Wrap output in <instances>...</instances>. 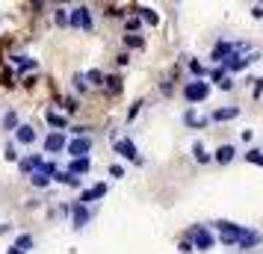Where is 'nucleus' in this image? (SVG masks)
Segmentation results:
<instances>
[{"label":"nucleus","instance_id":"e433bc0d","mask_svg":"<svg viewBox=\"0 0 263 254\" xmlns=\"http://www.w3.org/2000/svg\"><path fill=\"white\" fill-rule=\"evenodd\" d=\"M254 95H257V97L263 95V77H260V80H257V86H254Z\"/></svg>","mask_w":263,"mask_h":254},{"label":"nucleus","instance_id":"cd10ccee","mask_svg":"<svg viewBox=\"0 0 263 254\" xmlns=\"http://www.w3.org/2000/svg\"><path fill=\"white\" fill-rule=\"evenodd\" d=\"M53 21H57L60 27H68V12H65V9H57V15H53Z\"/></svg>","mask_w":263,"mask_h":254},{"label":"nucleus","instance_id":"58836bf2","mask_svg":"<svg viewBox=\"0 0 263 254\" xmlns=\"http://www.w3.org/2000/svg\"><path fill=\"white\" fill-rule=\"evenodd\" d=\"M6 230H9V225H0V233H6Z\"/></svg>","mask_w":263,"mask_h":254},{"label":"nucleus","instance_id":"2f4dec72","mask_svg":"<svg viewBox=\"0 0 263 254\" xmlns=\"http://www.w3.org/2000/svg\"><path fill=\"white\" fill-rule=\"evenodd\" d=\"M190 68H192V74H198V80H201V74H204V65H201V62L192 60V62H190Z\"/></svg>","mask_w":263,"mask_h":254},{"label":"nucleus","instance_id":"412c9836","mask_svg":"<svg viewBox=\"0 0 263 254\" xmlns=\"http://www.w3.org/2000/svg\"><path fill=\"white\" fill-rule=\"evenodd\" d=\"M50 181H53V178H45V174H39V171H33V174H30V183H33V186H39V189L50 186Z\"/></svg>","mask_w":263,"mask_h":254},{"label":"nucleus","instance_id":"39448f33","mask_svg":"<svg viewBox=\"0 0 263 254\" xmlns=\"http://www.w3.org/2000/svg\"><path fill=\"white\" fill-rule=\"evenodd\" d=\"M65 145H68V139L60 130H53V133L45 136V154H60V151H65Z\"/></svg>","mask_w":263,"mask_h":254},{"label":"nucleus","instance_id":"bb28decb","mask_svg":"<svg viewBox=\"0 0 263 254\" xmlns=\"http://www.w3.org/2000/svg\"><path fill=\"white\" fill-rule=\"evenodd\" d=\"M246 160H249V163H254V166H263V151H249V154H246Z\"/></svg>","mask_w":263,"mask_h":254},{"label":"nucleus","instance_id":"9b49d317","mask_svg":"<svg viewBox=\"0 0 263 254\" xmlns=\"http://www.w3.org/2000/svg\"><path fill=\"white\" fill-rule=\"evenodd\" d=\"M89 169H92V160L89 157H80V160H71V163H68V174H74V178L89 174Z\"/></svg>","mask_w":263,"mask_h":254},{"label":"nucleus","instance_id":"f8f14e48","mask_svg":"<svg viewBox=\"0 0 263 254\" xmlns=\"http://www.w3.org/2000/svg\"><path fill=\"white\" fill-rule=\"evenodd\" d=\"M39 163H42V154H30V157H24L18 163V169H21V174H33L39 169Z\"/></svg>","mask_w":263,"mask_h":254},{"label":"nucleus","instance_id":"6e6552de","mask_svg":"<svg viewBox=\"0 0 263 254\" xmlns=\"http://www.w3.org/2000/svg\"><path fill=\"white\" fill-rule=\"evenodd\" d=\"M234 50H237V45H234V42H219V45L213 48V53H210V60H213V62H225Z\"/></svg>","mask_w":263,"mask_h":254},{"label":"nucleus","instance_id":"5701e85b","mask_svg":"<svg viewBox=\"0 0 263 254\" xmlns=\"http://www.w3.org/2000/svg\"><path fill=\"white\" fill-rule=\"evenodd\" d=\"M83 77H86V83H89V86H101V83H104V74H101V71H86Z\"/></svg>","mask_w":263,"mask_h":254},{"label":"nucleus","instance_id":"473e14b6","mask_svg":"<svg viewBox=\"0 0 263 254\" xmlns=\"http://www.w3.org/2000/svg\"><path fill=\"white\" fill-rule=\"evenodd\" d=\"M65 109L74 112V109H77V97H65Z\"/></svg>","mask_w":263,"mask_h":254},{"label":"nucleus","instance_id":"ea45409f","mask_svg":"<svg viewBox=\"0 0 263 254\" xmlns=\"http://www.w3.org/2000/svg\"><path fill=\"white\" fill-rule=\"evenodd\" d=\"M9 254H24V251H18V248H9Z\"/></svg>","mask_w":263,"mask_h":254},{"label":"nucleus","instance_id":"dca6fc26","mask_svg":"<svg viewBox=\"0 0 263 254\" xmlns=\"http://www.w3.org/2000/svg\"><path fill=\"white\" fill-rule=\"evenodd\" d=\"M45 121H48V124H53V127H57L60 133H62V130H65V127H68V121L62 119V115H57V112H50V109H48V112H45Z\"/></svg>","mask_w":263,"mask_h":254},{"label":"nucleus","instance_id":"a878e982","mask_svg":"<svg viewBox=\"0 0 263 254\" xmlns=\"http://www.w3.org/2000/svg\"><path fill=\"white\" fill-rule=\"evenodd\" d=\"M139 18H145V21H148V24L154 27L157 21H160V18H157V12L154 9H139Z\"/></svg>","mask_w":263,"mask_h":254},{"label":"nucleus","instance_id":"b1692460","mask_svg":"<svg viewBox=\"0 0 263 254\" xmlns=\"http://www.w3.org/2000/svg\"><path fill=\"white\" fill-rule=\"evenodd\" d=\"M192 154H195V160H198V163H207V160H210V154L201 148V142H195V145H192Z\"/></svg>","mask_w":263,"mask_h":254},{"label":"nucleus","instance_id":"6ab92c4d","mask_svg":"<svg viewBox=\"0 0 263 254\" xmlns=\"http://www.w3.org/2000/svg\"><path fill=\"white\" fill-rule=\"evenodd\" d=\"M83 12H86V6L71 9V15H68V27H83Z\"/></svg>","mask_w":263,"mask_h":254},{"label":"nucleus","instance_id":"f3484780","mask_svg":"<svg viewBox=\"0 0 263 254\" xmlns=\"http://www.w3.org/2000/svg\"><path fill=\"white\" fill-rule=\"evenodd\" d=\"M3 130H18V112L15 109H9V112H3Z\"/></svg>","mask_w":263,"mask_h":254},{"label":"nucleus","instance_id":"c756f323","mask_svg":"<svg viewBox=\"0 0 263 254\" xmlns=\"http://www.w3.org/2000/svg\"><path fill=\"white\" fill-rule=\"evenodd\" d=\"M74 89H77V92H86V89H89V83H86L83 74H77V77H74Z\"/></svg>","mask_w":263,"mask_h":254},{"label":"nucleus","instance_id":"4468645a","mask_svg":"<svg viewBox=\"0 0 263 254\" xmlns=\"http://www.w3.org/2000/svg\"><path fill=\"white\" fill-rule=\"evenodd\" d=\"M257 242H260V233H257V230H242V237H239V248H251V245H257Z\"/></svg>","mask_w":263,"mask_h":254},{"label":"nucleus","instance_id":"2eb2a0df","mask_svg":"<svg viewBox=\"0 0 263 254\" xmlns=\"http://www.w3.org/2000/svg\"><path fill=\"white\" fill-rule=\"evenodd\" d=\"M239 115V107H222V109H213V121H231Z\"/></svg>","mask_w":263,"mask_h":254},{"label":"nucleus","instance_id":"0eeeda50","mask_svg":"<svg viewBox=\"0 0 263 254\" xmlns=\"http://www.w3.org/2000/svg\"><path fill=\"white\" fill-rule=\"evenodd\" d=\"M104 195H107V183H95V186H92V189H86L83 195H80V201H77V204H92V201H98V198H104Z\"/></svg>","mask_w":263,"mask_h":254},{"label":"nucleus","instance_id":"393cba45","mask_svg":"<svg viewBox=\"0 0 263 254\" xmlns=\"http://www.w3.org/2000/svg\"><path fill=\"white\" fill-rule=\"evenodd\" d=\"M124 45L127 48H145V38L142 36H124Z\"/></svg>","mask_w":263,"mask_h":254},{"label":"nucleus","instance_id":"7c9ffc66","mask_svg":"<svg viewBox=\"0 0 263 254\" xmlns=\"http://www.w3.org/2000/svg\"><path fill=\"white\" fill-rule=\"evenodd\" d=\"M18 68H21V71H33V68H36V60H18Z\"/></svg>","mask_w":263,"mask_h":254},{"label":"nucleus","instance_id":"423d86ee","mask_svg":"<svg viewBox=\"0 0 263 254\" xmlns=\"http://www.w3.org/2000/svg\"><path fill=\"white\" fill-rule=\"evenodd\" d=\"M89 219H92V213H89L83 204H71V225H74V230H83L86 225H89Z\"/></svg>","mask_w":263,"mask_h":254},{"label":"nucleus","instance_id":"ddd939ff","mask_svg":"<svg viewBox=\"0 0 263 254\" xmlns=\"http://www.w3.org/2000/svg\"><path fill=\"white\" fill-rule=\"evenodd\" d=\"M234 154H237V148H234V145H219L213 157H216V163H222V166H225V163L234 160Z\"/></svg>","mask_w":263,"mask_h":254},{"label":"nucleus","instance_id":"c85d7f7f","mask_svg":"<svg viewBox=\"0 0 263 254\" xmlns=\"http://www.w3.org/2000/svg\"><path fill=\"white\" fill-rule=\"evenodd\" d=\"M83 30H86V33H92V30H95V21H92V12H89V9L83 12Z\"/></svg>","mask_w":263,"mask_h":254},{"label":"nucleus","instance_id":"72a5a7b5","mask_svg":"<svg viewBox=\"0 0 263 254\" xmlns=\"http://www.w3.org/2000/svg\"><path fill=\"white\" fill-rule=\"evenodd\" d=\"M109 174H112V178H124V169H121V166H109Z\"/></svg>","mask_w":263,"mask_h":254},{"label":"nucleus","instance_id":"f257e3e1","mask_svg":"<svg viewBox=\"0 0 263 254\" xmlns=\"http://www.w3.org/2000/svg\"><path fill=\"white\" fill-rule=\"evenodd\" d=\"M207 95H210V83L207 80H192V83L183 86V97L190 104H201V101H207Z\"/></svg>","mask_w":263,"mask_h":254},{"label":"nucleus","instance_id":"c9c22d12","mask_svg":"<svg viewBox=\"0 0 263 254\" xmlns=\"http://www.w3.org/2000/svg\"><path fill=\"white\" fill-rule=\"evenodd\" d=\"M180 251L190 254V251H195V248H192V242H180Z\"/></svg>","mask_w":263,"mask_h":254},{"label":"nucleus","instance_id":"9d476101","mask_svg":"<svg viewBox=\"0 0 263 254\" xmlns=\"http://www.w3.org/2000/svg\"><path fill=\"white\" fill-rule=\"evenodd\" d=\"M15 142H18V145H33V142H36V130H33L30 124H18V130H15Z\"/></svg>","mask_w":263,"mask_h":254},{"label":"nucleus","instance_id":"7ed1b4c3","mask_svg":"<svg viewBox=\"0 0 263 254\" xmlns=\"http://www.w3.org/2000/svg\"><path fill=\"white\" fill-rule=\"evenodd\" d=\"M92 136H74L71 142L65 145V151H68V157L71 160H80V157H89V151H92Z\"/></svg>","mask_w":263,"mask_h":254},{"label":"nucleus","instance_id":"20e7f679","mask_svg":"<svg viewBox=\"0 0 263 254\" xmlns=\"http://www.w3.org/2000/svg\"><path fill=\"white\" fill-rule=\"evenodd\" d=\"M190 233H192V248H198V251H210V248H213L216 240H213V233L204 228V225H195Z\"/></svg>","mask_w":263,"mask_h":254},{"label":"nucleus","instance_id":"aec40b11","mask_svg":"<svg viewBox=\"0 0 263 254\" xmlns=\"http://www.w3.org/2000/svg\"><path fill=\"white\" fill-rule=\"evenodd\" d=\"M12 248H18V251H24V254H27V248H33V237H30V233H21V237L15 240Z\"/></svg>","mask_w":263,"mask_h":254},{"label":"nucleus","instance_id":"a211bd4d","mask_svg":"<svg viewBox=\"0 0 263 254\" xmlns=\"http://www.w3.org/2000/svg\"><path fill=\"white\" fill-rule=\"evenodd\" d=\"M53 178H57L62 186H80V178H74V174H68V171H57Z\"/></svg>","mask_w":263,"mask_h":254},{"label":"nucleus","instance_id":"f704fd0d","mask_svg":"<svg viewBox=\"0 0 263 254\" xmlns=\"http://www.w3.org/2000/svg\"><path fill=\"white\" fill-rule=\"evenodd\" d=\"M107 83H109V92H121V86H119V80H116V77H109Z\"/></svg>","mask_w":263,"mask_h":254},{"label":"nucleus","instance_id":"4be33fe9","mask_svg":"<svg viewBox=\"0 0 263 254\" xmlns=\"http://www.w3.org/2000/svg\"><path fill=\"white\" fill-rule=\"evenodd\" d=\"M183 121H186V124H190V127H204V124H207V119H201V115H195V112H186V115H183Z\"/></svg>","mask_w":263,"mask_h":254},{"label":"nucleus","instance_id":"f03ea898","mask_svg":"<svg viewBox=\"0 0 263 254\" xmlns=\"http://www.w3.org/2000/svg\"><path fill=\"white\" fill-rule=\"evenodd\" d=\"M216 228H219V240L225 242V245H234V242H239L246 225H237V222H216Z\"/></svg>","mask_w":263,"mask_h":254},{"label":"nucleus","instance_id":"1a4fd4ad","mask_svg":"<svg viewBox=\"0 0 263 254\" xmlns=\"http://www.w3.org/2000/svg\"><path fill=\"white\" fill-rule=\"evenodd\" d=\"M116 151H119L121 157L133 160V163H142V157H139V154H136V145H133L130 139H119V142H116Z\"/></svg>","mask_w":263,"mask_h":254},{"label":"nucleus","instance_id":"4c0bfd02","mask_svg":"<svg viewBox=\"0 0 263 254\" xmlns=\"http://www.w3.org/2000/svg\"><path fill=\"white\" fill-rule=\"evenodd\" d=\"M15 157H18V154H15V145H9L6 148V160H15Z\"/></svg>","mask_w":263,"mask_h":254}]
</instances>
